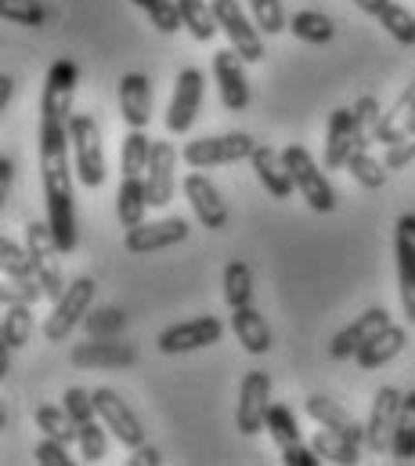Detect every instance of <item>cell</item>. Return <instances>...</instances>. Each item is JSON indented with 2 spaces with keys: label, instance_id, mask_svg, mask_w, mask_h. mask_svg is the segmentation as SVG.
Segmentation results:
<instances>
[{
  "label": "cell",
  "instance_id": "cell-1",
  "mask_svg": "<svg viewBox=\"0 0 415 466\" xmlns=\"http://www.w3.org/2000/svg\"><path fill=\"white\" fill-rule=\"evenodd\" d=\"M69 123L55 116H40V177H44V203L47 225L58 238L62 253L76 249V207H73V170H69Z\"/></svg>",
  "mask_w": 415,
  "mask_h": 466
},
{
  "label": "cell",
  "instance_id": "cell-2",
  "mask_svg": "<svg viewBox=\"0 0 415 466\" xmlns=\"http://www.w3.org/2000/svg\"><path fill=\"white\" fill-rule=\"evenodd\" d=\"M282 159H286V167H289V174L297 181V192L308 199V207H311L314 214H332L336 210V188L318 170L311 152L304 145H286L282 148Z\"/></svg>",
  "mask_w": 415,
  "mask_h": 466
},
{
  "label": "cell",
  "instance_id": "cell-3",
  "mask_svg": "<svg viewBox=\"0 0 415 466\" xmlns=\"http://www.w3.org/2000/svg\"><path fill=\"white\" fill-rule=\"evenodd\" d=\"M69 137L76 152V174L87 188L105 185V148H102V127L91 113H73L69 119Z\"/></svg>",
  "mask_w": 415,
  "mask_h": 466
},
{
  "label": "cell",
  "instance_id": "cell-4",
  "mask_svg": "<svg viewBox=\"0 0 415 466\" xmlns=\"http://www.w3.org/2000/svg\"><path fill=\"white\" fill-rule=\"evenodd\" d=\"M25 246H29V257H33V268H36V279L44 286V297L47 300H62V293L69 289L62 282V268H58V238L51 232L47 221H29L25 225Z\"/></svg>",
  "mask_w": 415,
  "mask_h": 466
},
{
  "label": "cell",
  "instance_id": "cell-5",
  "mask_svg": "<svg viewBox=\"0 0 415 466\" xmlns=\"http://www.w3.org/2000/svg\"><path fill=\"white\" fill-rule=\"evenodd\" d=\"M95 293H98V282L95 279H76L66 293H62V300H55V311L47 315V322H44V337L51 340V344H62L84 319H87V311H91V304H95Z\"/></svg>",
  "mask_w": 415,
  "mask_h": 466
},
{
  "label": "cell",
  "instance_id": "cell-6",
  "mask_svg": "<svg viewBox=\"0 0 415 466\" xmlns=\"http://www.w3.org/2000/svg\"><path fill=\"white\" fill-rule=\"evenodd\" d=\"M253 148H257V141L249 134L235 130V134H217V137H196V141L185 145L181 156H185V163L192 170H209V167L238 163V159L253 156Z\"/></svg>",
  "mask_w": 415,
  "mask_h": 466
},
{
  "label": "cell",
  "instance_id": "cell-7",
  "mask_svg": "<svg viewBox=\"0 0 415 466\" xmlns=\"http://www.w3.org/2000/svg\"><path fill=\"white\" fill-rule=\"evenodd\" d=\"M268 412H271V376L264 369H249L242 376L238 387V401H235V427L238 434H260L268 427Z\"/></svg>",
  "mask_w": 415,
  "mask_h": 466
},
{
  "label": "cell",
  "instance_id": "cell-8",
  "mask_svg": "<svg viewBox=\"0 0 415 466\" xmlns=\"http://www.w3.org/2000/svg\"><path fill=\"white\" fill-rule=\"evenodd\" d=\"M213 15L224 29V36L231 40V47L246 58V62H260L264 58V40H260V25L246 18V11L235 0H213Z\"/></svg>",
  "mask_w": 415,
  "mask_h": 466
},
{
  "label": "cell",
  "instance_id": "cell-9",
  "mask_svg": "<svg viewBox=\"0 0 415 466\" xmlns=\"http://www.w3.org/2000/svg\"><path fill=\"white\" fill-rule=\"evenodd\" d=\"M95 405H98V420L112 431V438L127 449H137L145 445V427L137 420V412L112 390V387H98L95 390Z\"/></svg>",
  "mask_w": 415,
  "mask_h": 466
},
{
  "label": "cell",
  "instance_id": "cell-10",
  "mask_svg": "<svg viewBox=\"0 0 415 466\" xmlns=\"http://www.w3.org/2000/svg\"><path fill=\"white\" fill-rule=\"evenodd\" d=\"M76 84H80V69L76 62L69 58H58L51 62L47 69V80H44V98H40V116H55V119H73V95H76Z\"/></svg>",
  "mask_w": 415,
  "mask_h": 466
},
{
  "label": "cell",
  "instance_id": "cell-11",
  "mask_svg": "<svg viewBox=\"0 0 415 466\" xmlns=\"http://www.w3.org/2000/svg\"><path fill=\"white\" fill-rule=\"evenodd\" d=\"M213 76L220 87V102L228 113H242L249 106V80H246V58L235 47H224L213 55Z\"/></svg>",
  "mask_w": 415,
  "mask_h": 466
},
{
  "label": "cell",
  "instance_id": "cell-12",
  "mask_svg": "<svg viewBox=\"0 0 415 466\" xmlns=\"http://www.w3.org/2000/svg\"><path fill=\"white\" fill-rule=\"evenodd\" d=\"M224 337V322L203 315V319H188V322H177L170 329L159 333V350L163 354H188V350H203L213 348L217 340Z\"/></svg>",
  "mask_w": 415,
  "mask_h": 466
},
{
  "label": "cell",
  "instance_id": "cell-13",
  "mask_svg": "<svg viewBox=\"0 0 415 466\" xmlns=\"http://www.w3.org/2000/svg\"><path fill=\"white\" fill-rule=\"evenodd\" d=\"M401 390L398 387H380L376 390V398H372V416H369V423H365V445L376 452V456H383V452H390V445H394V427H398V412H401Z\"/></svg>",
  "mask_w": 415,
  "mask_h": 466
},
{
  "label": "cell",
  "instance_id": "cell-14",
  "mask_svg": "<svg viewBox=\"0 0 415 466\" xmlns=\"http://www.w3.org/2000/svg\"><path fill=\"white\" fill-rule=\"evenodd\" d=\"M203 73L199 69H181L177 73V84H174V98H170V109H167V130L170 134H188L192 123L199 116V106H203Z\"/></svg>",
  "mask_w": 415,
  "mask_h": 466
},
{
  "label": "cell",
  "instance_id": "cell-15",
  "mask_svg": "<svg viewBox=\"0 0 415 466\" xmlns=\"http://www.w3.org/2000/svg\"><path fill=\"white\" fill-rule=\"evenodd\" d=\"M394 257H398V286H401V308L409 326H415V214L398 218L394 235Z\"/></svg>",
  "mask_w": 415,
  "mask_h": 466
},
{
  "label": "cell",
  "instance_id": "cell-16",
  "mask_svg": "<svg viewBox=\"0 0 415 466\" xmlns=\"http://www.w3.org/2000/svg\"><path fill=\"white\" fill-rule=\"evenodd\" d=\"M145 188H148V203L152 207H170L174 188H177V152H174L170 141H152Z\"/></svg>",
  "mask_w": 415,
  "mask_h": 466
},
{
  "label": "cell",
  "instance_id": "cell-17",
  "mask_svg": "<svg viewBox=\"0 0 415 466\" xmlns=\"http://www.w3.org/2000/svg\"><path fill=\"white\" fill-rule=\"evenodd\" d=\"M188 232L192 228H188L185 218H163V221H148V225L127 228L123 246H127V253H156V249H167V246L185 242Z\"/></svg>",
  "mask_w": 415,
  "mask_h": 466
},
{
  "label": "cell",
  "instance_id": "cell-18",
  "mask_svg": "<svg viewBox=\"0 0 415 466\" xmlns=\"http://www.w3.org/2000/svg\"><path fill=\"white\" fill-rule=\"evenodd\" d=\"M185 196H188V203H192V210H196L203 228H209V232H224L228 228V207H224L217 185L209 181L207 174L192 170L185 177Z\"/></svg>",
  "mask_w": 415,
  "mask_h": 466
},
{
  "label": "cell",
  "instance_id": "cell-19",
  "mask_svg": "<svg viewBox=\"0 0 415 466\" xmlns=\"http://www.w3.org/2000/svg\"><path fill=\"white\" fill-rule=\"evenodd\" d=\"M119 116L130 130H145L152 123V80L145 73L119 76Z\"/></svg>",
  "mask_w": 415,
  "mask_h": 466
},
{
  "label": "cell",
  "instance_id": "cell-20",
  "mask_svg": "<svg viewBox=\"0 0 415 466\" xmlns=\"http://www.w3.org/2000/svg\"><path fill=\"white\" fill-rule=\"evenodd\" d=\"M137 361V348L134 344H119L116 337L105 340H87L80 348H73V365L76 369H130Z\"/></svg>",
  "mask_w": 415,
  "mask_h": 466
},
{
  "label": "cell",
  "instance_id": "cell-21",
  "mask_svg": "<svg viewBox=\"0 0 415 466\" xmlns=\"http://www.w3.org/2000/svg\"><path fill=\"white\" fill-rule=\"evenodd\" d=\"M383 326H390V315H387V308H369L365 315H358L347 329H339L336 333V340L329 344V354L336 358V361H343V358H350V354H358V350L365 348Z\"/></svg>",
  "mask_w": 415,
  "mask_h": 466
},
{
  "label": "cell",
  "instance_id": "cell-22",
  "mask_svg": "<svg viewBox=\"0 0 415 466\" xmlns=\"http://www.w3.org/2000/svg\"><path fill=\"white\" fill-rule=\"evenodd\" d=\"M354 148H358L354 109H332L325 127V170H343Z\"/></svg>",
  "mask_w": 415,
  "mask_h": 466
},
{
  "label": "cell",
  "instance_id": "cell-23",
  "mask_svg": "<svg viewBox=\"0 0 415 466\" xmlns=\"http://www.w3.org/2000/svg\"><path fill=\"white\" fill-rule=\"evenodd\" d=\"M249 159H253V174H257V181L264 185V192H271L275 199H289V196L297 192V181H293V174H289L282 152H275L271 145H257Z\"/></svg>",
  "mask_w": 415,
  "mask_h": 466
},
{
  "label": "cell",
  "instance_id": "cell-24",
  "mask_svg": "<svg viewBox=\"0 0 415 466\" xmlns=\"http://www.w3.org/2000/svg\"><path fill=\"white\" fill-rule=\"evenodd\" d=\"M365 15H372V18H380V25L398 40V44H405V47H412L415 44V15L409 7H401V4H394V0H354Z\"/></svg>",
  "mask_w": 415,
  "mask_h": 466
},
{
  "label": "cell",
  "instance_id": "cell-25",
  "mask_svg": "<svg viewBox=\"0 0 415 466\" xmlns=\"http://www.w3.org/2000/svg\"><path fill=\"white\" fill-rule=\"evenodd\" d=\"M308 416H311L318 427H329V431H339V434H347L350 441H365V423H358L343 405H336V401H329V398H321V394H311L308 398Z\"/></svg>",
  "mask_w": 415,
  "mask_h": 466
},
{
  "label": "cell",
  "instance_id": "cell-26",
  "mask_svg": "<svg viewBox=\"0 0 415 466\" xmlns=\"http://www.w3.org/2000/svg\"><path fill=\"white\" fill-rule=\"evenodd\" d=\"M231 329H235L238 344L249 350V354H268L271 350V329H268L264 315L253 304L231 311Z\"/></svg>",
  "mask_w": 415,
  "mask_h": 466
},
{
  "label": "cell",
  "instance_id": "cell-27",
  "mask_svg": "<svg viewBox=\"0 0 415 466\" xmlns=\"http://www.w3.org/2000/svg\"><path fill=\"white\" fill-rule=\"evenodd\" d=\"M405 344H409V333H405L401 326H383L365 348L354 354V358H358L361 369H380V365L394 361V358L405 350Z\"/></svg>",
  "mask_w": 415,
  "mask_h": 466
},
{
  "label": "cell",
  "instance_id": "cell-28",
  "mask_svg": "<svg viewBox=\"0 0 415 466\" xmlns=\"http://www.w3.org/2000/svg\"><path fill=\"white\" fill-rule=\"evenodd\" d=\"M148 188L141 177H123L119 192H116V218H119V228H137L145 225V210H148Z\"/></svg>",
  "mask_w": 415,
  "mask_h": 466
},
{
  "label": "cell",
  "instance_id": "cell-29",
  "mask_svg": "<svg viewBox=\"0 0 415 466\" xmlns=\"http://www.w3.org/2000/svg\"><path fill=\"white\" fill-rule=\"evenodd\" d=\"M415 119V80L401 91V98L380 116V123H376V137L372 141H383V145H390L394 141V134L401 130V127H409Z\"/></svg>",
  "mask_w": 415,
  "mask_h": 466
},
{
  "label": "cell",
  "instance_id": "cell-30",
  "mask_svg": "<svg viewBox=\"0 0 415 466\" xmlns=\"http://www.w3.org/2000/svg\"><path fill=\"white\" fill-rule=\"evenodd\" d=\"M390 456H394L398 463H412L415 460V390H409V394L401 398V412H398Z\"/></svg>",
  "mask_w": 415,
  "mask_h": 466
},
{
  "label": "cell",
  "instance_id": "cell-31",
  "mask_svg": "<svg viewBox=\"0 0 415 466\" xmlns=\"http://www.w3.org/2000/svg\"><path fill=\"white\" fill-rule=\"evenodd\" d=\"M314 452L321 456V460H329V463H339V466H354L358 463V441H350L347 434H339V431H329V427H321L318 434H314Z\"/></svg>",
  "mask_w": 415,
  "mask_h": 466
},
{
  "label": "cell",
  "instance_id": "cell-32",
  "mask_svg": "<svg viewBox=\"0 0 415 466\" xmlns=\"http://www.w3.org/2000/svg\"><path fill=\"white\" fill-rule=\"evenodd\" d=\"M148 159H152V137L145 130H130L123 137V152H119L123 177H145L148 174Z\"/></svg>",
  "mask_w": 415,
  "mask_h": 466
},
{
  "label": "cell",
  "instance_id": "cell-33",
  "mask_svg": "<svg viewBox=\"0 0 415 466\" xmlns=\"http://www.w3.org/2000/svg\"><path fill=\"white\" fill-rule=\"evenodd\" d=\"M224 300H228L231 311L253 304V271H249L246 260H228V268H224Z\"/></svg>",
  "mask_w": 415,
  "mask_h": 466
},
{
  "label": "cell",
  "instance_id": "cell-34",
  "mask_svg": "<svg viewBox=\"0 0 415 466\" xmlns=\"http://www.w3.org/2000/svg\"><path fill=\"white\" fill-rule=\"evenodd\" d=\"M33 337V304H4L0 340L7 348H25Z\"/></svg>",
  "mask_w": 415,
  "mask_h": 466
},
{
  "label": "cell",
  "instance_id": "cell-35",
  "mask_svg": "<svg viewBox=\"0 0 415 466\" xmlns=\"http://www.w3.org/2000/svg\"><path fill=\"white\" fill-rule=\"evenodd\" d=\"M347 170H350V177L361 185V188H369V192H376V188H383L387 185V163H380L369 148H354L350 152V159H347Z\"/></svg>",
  "mask_w": 415,
  "mask_h": 466
},
{
  "label": "cell",
  "instance_id": "cell-36",
  "mask_svg": "<svg viewBox=\"0 0 415 466\" xmlns=\"http://www.w3.org/2000/svg\"><path fill=\"white\" fill-rule=\"evenodd\" d=\"M36 427L44 431V438H55V441H66V445L80 441V427L73 423V416L66 412V405L62 409L58 405H40L36 409Z\"/></svg>",
  "mask_w": 415,
  "mask_h": 466
},
{
  "label": "cell",
  "instance_id": "cell-37",
  "mask_svg": "<svg viewBox=\"0 0 415 466\" xmlns=\"http://www.w3.org/2000/svg\"><path fill=\"white\" fill-rule=\"evenodd\" d=\"M177 7H181V18H185V29L196 36V40H213L217 36V29H220V22H217V15H213V4L207 0H177Z\"/></svg>",
  "mask_w": 415,
  "mask_h": 466
},
{
  "label": "cell",
  "instance_id": "cell-38",
  "mask_svg": "<svg viewBox=\"0 0 415 466\" xmlns=\"http://www.w3.org/2000/svg\"><path fill=\"white\" fill-rule=\"evenodd\" d=\"M289 29H293V36L304 40V44H329V40L336 36L332 18L321 15V11H297V15L289 18Z\"/></svg>",
  "mask_w": 415,
  "mask_h": 466
},
{
  "label": "cell",
  "instance_id": "cell-39",
  "mask_svg": "<svg viewBox=\"0 0 415 466\" xmlns=\"http://www.w3.org/2000/svg\"><path fill=\"white\" fill-rule=\"evenodd\" d=\"M134 4H137V7L148 15V22H152L159 33H167V36H174V33L185 25L177 0H134Z\"/></svg>",
  "mask_w": 415,
  "mask_h": 466
},
{
  "label": "cell",
  "instance_id": "cell-40",
  "mask_svg": "<svg viewBox=\"0 0 415 466\" xmlns=\"http://www.w3.org/2000/svg\"><path fill=\"white\" fill-rule=\"evenodd\" d=\"M0 268H4L7 279H36L29 246H18L11 238H0Z\"/></svg>",
  "mask_w": 415,
  "mask_h": 466
},
{
  "label": "cell",
  "instance_id": "cell-41",
  "mask_svg": "<svg viewBox=\"0 0 415 466\" xmlns=\"http://www.w3.org/2000/svg\"><path fill=\"white\" fill-rule=\"evenodd\" d=\"M268 431H271V438H275L278 449L304 445L300 427H297V416H293V409H286V405H271V412H268Z\"/></svg>",
  "mask_w": 415,
  "mask_h": 466
},
{
  "label": "cell",
  "instance_id": "cell-42",
  "mask_svg": "<svg viewBox=\"0 0 415 466\" xmlns=\"http://www.w3.org/2000/svg\"><path fill=\"white\" fill-rule=\"evenodd\" d=\"M123 326H127V315H123L119 308H95V311H87V319H84V329H87V337H95V340L119 337Z\"/></svg>",
  "mask_w": 415,
  "mask_h": 466
},
{
  "label": "cell",
  "instance_id": "cell-43",
  "mask_svg": "<svg viewBox=\"0 0 415 466\" xmlns=\"http://www.w3.org/2000/svg\"><path fill=\"white\" fill-rule=\"evenodd\" d=\"M354 134H358V148H369L372 137H376V123H380V102L372 95L358 98L354 106Z\"/></svg>",
  "mask_w": 415,
  "mask_h": 466
},
{
  "label": "cell",
  "instance_id": "cell-44",
  "mask_svg": "<svg viewBox=\"0 0 415 466\" xmlns=\"http://www.w3.org/2000/svg\"><path fill=\"white\" fill-rule=\"evenodd\" d=\"M0 15L15 25H33V29L47 22V7L40 0H0Z\"/></svg>",
  "mask_w": 415,
  "mask_h": 466
},
{
  "label": "cell",
  "instance_id": "cell-45",
  "mask_svg": "<svg viewBox=\"0 0 415 466\" xmlns=\"http://www.w3.org/2000/svg\"><path fill=\"white\" fill-rule=\"evenodd\" d=\"M412 159H415V119L394 134V141H390L387 152H383V163H387L390 170H405Z\"/></svg>",
  "mask_w": 415,
  "mask_h": 466
},
{
  "label": "cell",
  "instance_id": "cell-46",
  "mask_svg": "<svg viewBox=\"0 0 415 466\" xmlns=\"http://www.w3.org/2000/svg\"><path fill=\"white\" fill-rule=\"evenodd\" d=\"M249 7H253V22L260 25V33L275 36V33L289 29V18H286L282 0H249Z\"/></svg>",
  "mask_w": 415,
  "mask_h": 466
},
{
  "label": "cell",
  "instance_id": "cell-47",
  "mask_svg": "<svg viewBox=\"0 0 415 466\" xmlns=\"http://www.w3.org/2000/svg\"><path fill=\"white\" fill-rule=\"evenodd\" d=\"M62 405H66V412L73 416V423H76V427H84V423L98 420L95 390H84V387H69V390L62 394Z\"/></svg>",
  "mask_w": 415,
  "mask_h": 466
},
{
  "label": "cell",
  "instance_id": "cell-48",
  "mask_svg": "<svg viewBox=\"0 0 415 466\" xmlns=\"http://www.w3.org/2000/svg\"><path fill=\"white\" fill-rule=\"evenodd\" d=\"M105 431H108V427H105L102 420H91V423L80 427V452H84L87 463H102L105 460V452H108Z\"/></svg>",
  "mask_w": 415,
  "mask_h": 466
},
{
  "label": "cell",
  "instance_id": "cell-49",
  "mask_svg": "<svg viewBox=\"0 0 415 466\" xmlns=\"http://www.w3.org/2000/svg\"><path fill=\"white\" fill-rule=\"evenodd\" d=\"M44 297L40 279H7L0 286V300L4 304H36Z\"/></svg>",
  "mask_w": 415,
  "mask_h": 466
},
{
  "label": "cell",
  "instance_id": "cell-50",
  "mask_svg": "<svg viewBox=\"0 0 415 466\" xmlns=\"http://www.w3.org/2000/svg\"><path fill=\"white\" fill-rule=\"evenodd\" d=\"M36 463L40 466H73L76 460L69 456V445L66 441H55V438H44L40 445H36Z\"/></svg>",
  "mask_w": 415,
  "mask_h": 466
},
{
  "label": "cell",
  "instance_id": "cell-51",
  "mask_svg": "<svg viewBox=\"0 0 415 466\" xmlns=\"http://www.w3.org/2000/svg\"><path fill=\"white\" fill-rule=\"evenodd\" d=\"M159 463H163V456L152 445H137L134 456H130V466H159Z\"/></svg>",
  "mask_w": 415,
  "mask_h": 466
},
{
  "label": "cell",
  "instance_id": "cell-52",
  "mask_svg": "<svg viewBox=\"0 0 415 466\" xmlns=\"http://www.w3.org/2000/svg\"><path fill=\"white\" fill-rule=\"evenodd\" d=\"M11 174H15V167H11V159L4 156V159H0V196H7V188H11Z\"/></svg>",
  "mask_w": 415,
  "mask_h": 466
},
{
  "label": "cell",
  "instance_id": "cell-53",
  "mask_svg": "<svg viewBox=\"0 0 415 466\" xmlns=\"http://www.w3.org/2000/svg\"><path fill=\"white\" fill-rule=\"evenodd\" d=\"M11 95H15V80H11V76H4V80H0V113L7 109V102H11Z\"/></svg>",
  "mask_w": 415,
  "mask_h": 466
}]
</instances>
